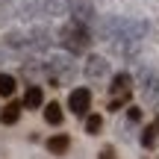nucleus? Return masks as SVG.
Masks as SVG:
<instances>
[{
    "label": "nucleus",
    "mask_w": 159,
    "mask_h": 159,
    "mask_svg": "<svg viewBox=\"0 0 159 159\" xmlns=\"http://www.w3.org/2000/svg\"><path fill=\"white\" fill-rule=\"evenodd\" d=\"M144 35H148V24L136 21V18H106L100 24V39H106L112 44V50L127 59H133L139 53Z\"/></svg>",
    "instance_id": "nucleus-1"
},
{
    "label": "nucleus",
    "mask_w": 159,
    "mask_h": 159,
    "mask_svg": "<svg viewBox=\"0 0 159 159\" xmlns=\"http://www.w3.org/2000/svg\"><path fill=\"white\" fill-rule=\"evenodd\" d=\"M59 41L47 27H30V30H12L6 33L3 44L9 50H47V47Z\"/></svg>",
    "instance_id": "nucleus-2"
},
{
    "label": "nucleus",
    "mask_w": 159,
    "mask_h": 159,
    "mask_svg": "<svg viewBox=\"0 0 159 159\" xmlns=\"http://www.w3.org/2000/svg\"><path fill=\"white\" fill-rule=\"evenodd\" d=\"M56 39H59V44H62L68 53L80 56V53H85L91 47V30L85 27V24L71 21V24H65V27L56 33Z\"/></svg>",
    "instance_id": "nucleus-3"
},
{
    "label": "nucleus",
    "mask_w": 159,
    "mask_h": 159,
    "mask_svg": "<svg viewBox=\"0 0 159 159\" xmlns=\"http://www.w3.org/2000/svg\"><path fill=\"white\" fill-rule=\"evenodd\" d=\"M44 74L53 80L56 85H65V83H71L77 74V65H74V59L68 56V53H50L47 56V62H44Z\"/></svg>",
    "instance_id": "nucleus-4"
},
{
    "label": "nucleus",
    "mask_w": 159,
    "mask_h": 159,
    "mask_svg": "<svg viewBox=\"0 0 159 159\" xmlns=\"http://www.w3.org/2000/svg\"><path fill=\"white\" fill-rule=\"evenodd\" d=\"M130 91H133V77L130 74H115L112 83H109V94H112V100H109V109H121L124 103H130Z\"/></svg>",
    "instance_id": "nucleus-5"
},
{
    "label": "nucleus",
    "mask_w": 159,
    "mask_h": 159,
    "mask_svg": "<svg viewBox=\"0 0 159 159\" xmlns=\"http://www.w3.org/2000/svg\"><path fill=\"white\" fill-rule=\"evenodd\" d=\"M139 85H142L144 103H148V106H159V74L142 71V74H139Z\"/></svg>",
    "instance_id": "nucleus-6"
},
{
    "label": "nucleus",
    "mask_w": 159,
    "mask_h": 159,
    "mask_svg": "<svg viewBox=\"0 0 159 159\" xmlns=\"http://www.w3.org/2000/svg\"><path fill=\"white\" fill-rule=\"evenodd\" d=\"M83 74H85V80H106V77H109V59H106V56H97V53H91V56L85 59Z\"/></svg>",
    "instance_id": "nucleus-7"
},
{
    "label": "nucleus",
    "mask_w": 159,
    "mask_h": 159,
    "mask_svg": "<svg viewBox=\"0 0 159 159\" xmlns=\"http://www.w3.org/2000/svg\"><path fill=\"white\" fill-rule=\"evenodd\" d=\"M68 15H71V21H77V24H94V6L89 3V0H71L68 3Z\"/></svg>",
    "instance_id": "nucleus-8"
},
{
    "label": "nucleus",
    "mask_w": 159,
    "mask_h": 159,
    "mask_svg": "<svg viewBox=\"0 0 159 159\" xmlns=\"http://www.w3.org/2000/svg\"><path fill=\"white\" fill-rule=\"evenodd\" d=\"M68 109L74 115H89V109H91V91L89 89H74L68 94Z\"/></svg>",
    "instance_id": "nucleus-9"
},
{
    "label": "nucleus",
    "mask_w": 159,
    "mask_h": 159,
    "mask_svg": "<svg viewBox=\"0 0 159 159\" xmlns=\"http://www.w3.org/2000/svg\"><path fill=\"white\" fill-rule=\"evenodd\" d=\"M21 109H24V103H6L3 109H0V121H3L6 127H12V124H18V118H21Z\"/></svg>",
    "instance_id": "nucleus-10"
},
{
    "label": "nucleus",
    "mask_w": 159,
    "mask_h": 159,
    "mask_svg": "<svg viewBox=\"0 0 159 159\" xmlns=\"http://www.w3.org/2000/svg\"><path fill=\"white\" fill-rule=\"evenodd\" d=\"M68 148H71V139L65 136V133H59V136H50V139H47V150H50L53 156L68 153Z\"/></svg>",
    "instance_id": "nucleus-11"
},
{
    "label": "nucleus",
    "mask_w": 159,
    "mask_h": 159,
    "mask_svg": "<svg viewBox=\"0 0 159 159\" xmlns=\"http://www.w3.org/2000/svg\"><path fill=\"white\" fill-rule=\"evenodd\" d=\"M41 103H44V91H41L39 85H30L27 94H24V106L27 109H39Z\"/></svg>",
    "instance_id": "nucleus-12"
},
{
    "label": "nucleus",
    "mask_w": 159,
    "mask_h": 159,
    "mask_svg": "<svg viewBox=\"0 0 159 159\" xmlns=\"http://www.w3.org/2000/svg\"><path fill=\"white\" fill-rule=\"evenodd\" d=\"M156 142H159V118L150 127H144V133H142V144L144 148H156Z\"/></svg>",
    "instance_id": "nucleus-13"
},
{
    "label": "nucleus",
    "mask_w": 159,
    "mask_h": 159,
    "mask_svg": "<svg viewBox=\"0 0 159 159\" xmlns=\"http://www.w3.org/2000/svg\"><path fill=\"white\" fill-rule=\"evenodd\" d=\"M44 121H47V124H53V127H59V124H62V106L50 100L44 106Z\"/></svg>",
    "instance_id": "nucleus-14"
},
{
    "label": "nucleus",
    "mask_w": 159,
    "mask_h": 159,
    "mask_svg": "<svg viewBox=\"0 0 159 159\" xmlns=\"http://www.w3.org/2000/svg\"><path fill=\"white\" fill-rule=\"evenodd\" d=\"M12 94H15V77L0 74V97H12Z\"/></svg>",
    "instance_id": "nucleus-15"
},
{
    "label": "nucleus",
    "mask_w": 159,
    "mask_h": 159,
    "mask_svg": "<svg viewBox=\"0 0 159 159\" xmlns=\"http://www.w3.org/2000/svg\"><path fill=\"white\" fill-rule=\"evenodd\" d=\"M100 130H103V118L100 115H85V133H89V136H97Z\"/></svg>",
    "instance_id": "nucleus-16"
},
{
    "label": "nucleus",
    "mask_w": 159,
    "mask_h": 159,
    "mask_svg": "<svg viewBox=\"0 0 159 159\" xmlns=\"http://www.w3.org/2000/svg\"><path fill=\"white\" fill-rule=\"evenodd\" d=\"M127 121H130V124H139V121H142V109L130 106V109H127Z\"/></svg>",
    "instance_id": "nucleus-17"
},
{
    "label": "nucleus",
    "mask_w": 159,
    "mask_h": 159,
    "mask_svg": "<svg viewBox=\"0 0 159 159\" xmlns=\"http://www.w3.org/2000/svg\"><path fill=\"white\" fill-rule=\"evenodd\" d=\"M100 159H115V148H103L100 150Z\"/></svg>",
    "instance_id": "nucleus-18"
}]
</instances>
